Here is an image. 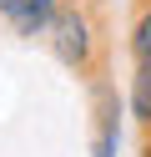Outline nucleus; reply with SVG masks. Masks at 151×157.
I'll list each match as a JSON object with an SVG mask.
<instances>
[{
    "label": "nucleus",
    "instance_id": "nucleus-1",
    "mask_svg": "<svg viewBox=\"0 0 151 157\" xmlns=\"http://www.w3.org/2000/svg\"><path fill=\"white\" fill-rule=\"evenodd\" d=\"M50 46H56V56L66 66H86V56H91V21L81 10H60L50 21Z\"/></svg>",
    "mask_w": 151,
    "mask_h": 157
},
{
    "label": "nucleus",
    "instance_id": "nucleus-2",
    "mask_svg": "<svg viewBox=\"0 0 151 157\" xmlns=\"http://www.w3.org/2000/svg\"><path fill=\"white\" fill-rule=\"evenodd\" d=\"M0 15L20 36H45L50 21L60 15V0H0Z\"/></svg>",
    "mask_w": 151,
    "mask_h": 157
},
{
    "label": "nucleus",
    "instance_id": "nucleus-3",
    "mask_svg": "<svg viewBox=\"0 0 151 157\" xmlns=\"http://www.w3.org/2000/svg\"><path fill=\"white\" fill-rule=\"evenodd\" d=\"M131 106H136V117H146L151 122V61L136 66V86H131Z\"/></svg>",
    "mask_w": 151,
    "mask_h": 157
},
{
    "label": "nucleus",
    "instance_id": "nucleus-4",
    "mask_svg": "<svg viewBox=\"0 0 151 157\" xmlns=\"http://www.w3.org/2000/svg\"><path fill=\"white\" fill-rule=\"evenodd\" d=\"M131 51H136V61H151V10L136 21V36H131Z\"/></svg>",
    "mask_w": 151,
    "mask_h": 157
},
{
    "label": "nucleus",
    "instance_id": "nucleus-5",
    "mask_svg": "<svg viewBox=\"0 0 151 157\" xmlns=\"http://www.w3.org/2000/svg\"><path fill=\"white\" fill-rule=\"evenodd\" d=\"M116 152V127H106V132H101V157H111Z\"/></svg>",
    "mask_w": 151,
    "mask_h": 157
}]
</instances>
